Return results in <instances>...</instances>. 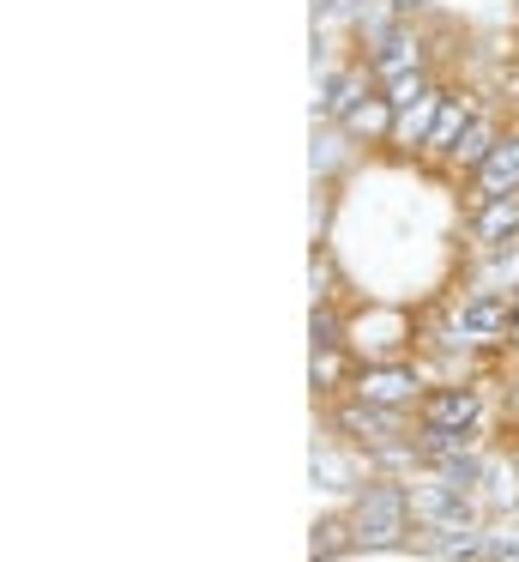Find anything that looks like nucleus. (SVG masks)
<instances>
[{"instance_id":"20e7f679","label":"nucleus","mask_w":519,"mask_h":562,"mask_svg":"<svg viewBox=\"0 0 519 562\" xmlns=\"http://www.w3.org/2000/svg\"><path fill=\"white\" fill-rule=\"evenodd\" d=\"M422 424L471 429V424H477V393H471V387H435L429 400H422Z\"/></svg>"},{"instance_id":"ddd939ff","label":"nucleus","mask_w":519,"mask_h":562,"mask_svg":"<svg viewBox=\"0 0 519 562\" xmlns=\"http://www.w3.org/2000/svg\"><path fill=\"white\" fill-rule=\"evenodd\" d=\"M453 151H459V164H471V170H483V158L495 151V146H489V122H471V127H465V139H459Z\"/></svg>"},{"instance_id":"39448f33","label":"nucleus","mask_w":519,"mask_h":562,"mask_svg":"<svg viewBox=\"0 0 519 562\" xmlns=\"http://www.w3.org/2000/svg\"><path fill=\"white\" fill-rule=\"evenodd\" d=\"M477 182H483V194H489V200L514 194V188H519V139H501V146H495L489 158H483Z\"/></svg>"},{"instance_id":"f8f14e48","label":"nucleus","mask_w":519,"mask_h":562,"mask_svg":"<svg viewBox=\"0 0 519 562\" xmlns=\"http://www.w3.org/2000/svg\"><path fill=\"white\" fill-rule=\"evenodd\" d=\"M314 532H320V538H314V562H326V557H338L345 544H357V532H350L345 520H320Z\"/></svg>"},{"instance_id":"f03ea898","label":"nucleus","mask_w":519,"mask_h":562,"mask_svg":"<svg viewBox=\"0 0 519 562\" xmlns=\"http://www.w3.org/2000/svg\"><path fill=\"white\" fill-rule=\"evenodd\" d=\"M519 321H514V296L507 291H483V296H471L465 308H459V333H465V339H507V333H514Z\"/></svg>"},{"instance_id":"423d86ee","label":"nucleus","mask_w":519,"mask_h":562,"mask_svg":"<svg viewBox=\"0 0 519 562\" xmlns=\"http://www.w3.org/2000/svg\"><path fill=\"white\" fill-rule=\"evenodd\" d=\"M369 74H386V79H405V74H417V43H410L405 31H386V37H374Z\"/></svg>"},{"instance_id":"9b49d317","label":"nucleus","mask_w":519,"mask_h":562,"mask_svg":"<svg viewBox=\"0 0 519 562\" xmlns=\"http://www.w3.org/2000/svg\"><path fill=\"white\" fill-rule=\"evenodd\" d=\"M422 98H435V91H429V79H422V74H405V79H393V86H386V103H393L398 115H405V110H417Z\"/></svg>"},{"instance_id":"2eb2a0df","label":"nucleus","mask_w":519,"mask_h":562,"mask_svg":"<svg viewBox=\"0 0 519 562\" xmlns=\"http://www.w3.org/2000/svg\"><path fill=\"white\" fill-rule=\"evenodd\" d=\"M314 477H320V490H350L345 484V465H338L332 453H314Z\"/></svg>"},{"instance_id":"0eeeda50","label":"nucleus","mask_w":519,"mask_h":562,"mask_svg":"<svg viewBox=\"0 0 519 562\" xmlns=\"http://www.w3.org/2000/svg\"><path fill=\"white\" fill-rule=\"evenodd\" d=\"M338 424H345L350 436H362V441H386L398 429V412H393V405H369V400H362V405H345Z\"/></svg>"},{"instance_id":"6e6552de","label":"nucleus","mask_w":519,"mask_h":562,"mask_svg":"<svg viewBox=\"0 0 519 562\" xmlns=\"http://www.w3.org/2000/svg\"><path fill=\"white\" fill-rule=\"evenodd\" d=\"M465 122H471L465 98H459V103H447V98H441V110H435V127H429V139H422V146L453 151V134H465Z\"/></svg>"},{"instance_id":"4468645a","label":"nucleus","mask_w":519,"mask_h":562,"mask_svg":"<svg viewBox=\"0 0 519 562\" xmlns=\"http://www.w3.org/2000/svg\"><path fill=\"white\" fill-rule=\"evenodd\" d=\"M314 351H338V315L332 308H314Z\"/></svg>"},{"instance_id":"7ed1b4c3","label":"nucleus","mask_w":519,"mask_h":562,"mask_svg":"<svg viewBox=\"0 0 519 562\" xmlns=\"http://www.w3.org/2000/svg\"><path fill=\"white\" fill-rule=\"evenodd\" d=\"M357 400H369V405H410L417 400V369H405V363H381V369H362L357 375Z\"/></svg>"},{"instance_id":"f257e3e1","label":"nucleus","mask_w":519,"mask_h":562,"mask_svg":"<svg viewBox=\"0 0 519 562\" xmlns=\"http://www.w3.org/2000/svg\"><path fill=\"white\" fill-rule=\"evenodd\" d=\"M405 520H410V490L405 484H362L350 532H357V544L381 550V544H398V538H405Z\"/></svg>"},{"instance_id":"9d476101","label":"nucleus","mask_w":519,"mask_h":562,"mask_svg":"<svg viewBox=\"0 0 519 562\" xmlns=\"http://www.w3.org/2000/svg\"><path fill=\"white\" fill-rule=\"evenodd\" d=\"M393 115H398V110H393V103H386V98H381V103L369 98V103H362L357 115H345V127H350V134H374V139H381L386 127H393Z\"/></svg>"},{"instance_id":"1a4fd4ad","label":"nucleus","mask_w":519,"mask_h":562,"mask_svg":"<svg viewBox=\"0 0 519 562\" xmlns=\"http://www.w3.org/2000/svg\"><path fill=\"white\" fill-rule=\"evenodd\" d=\"M514 231H519V200L514 194L489 200V212L477 218V236H483V243H501V236H514Z\"/></svg>"}]
</instances>
